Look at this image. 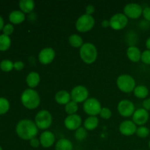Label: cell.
<instances>
[{"mask_svg":"<svg viewBox=\"0 0 150 150\" xmlns=\"http://www.w3.org/2000/svg\"><path fill=\"white\" fill-rule=\"evenodd\" d=\"M142 15L146 21H150V7H146L144 8Z\"/></svg>","mask_w":150,"mask_h":150,"instance_id":"cell-35","label":"cell"},{"mask_svg":"<svg viewBox=\"0 0 150 150\" xmlns=\"http://www.w3.org/2000/svg\"><path fill=\"white\" fill-rule=\"evenodd\" d=\"M95 7H94L92 4H89V5L86 6V14L92 16V14H93V13H95Z\"/></svg>","mask_w":150,"mask_h":150,"instance_id":"cell-38","label":"cell"},{"mask_svg":"<svg viewBox=\"0 0 150 150\" xmlns=\"http://www.w3.org/2000/svg\"><path fill=\"white\" fill-rule=\"evenodd\" d=\"M11 45L10 37L5 35H0V51H7Z\"/></svg>","mask_w":150,"mask_h":150,"instance_id":"cell-26","label":"cell"},{"mask_svg":"<svg viewBox=\"0 0 150 150\" xmlns=\"http://www.w3.org/2000/svg\"><path fill=\"white\" fill-rule=\"evenodd\" d=\"M80 57L83 62L90 64L95 62L98 57V51L95 45L90 42L84 43L80 48Z\"/></svg>","mask_w":150,"mask_h":150,"instance_id":"cell-3","label":"cell"},{"mask_svg":"<svg viewBox=\"0 0 150 150\" xmlns=\"http://www.w3.org/2000/svg\"><path fill=\"white\" fill-rule=\"evenodd\" d=\"M26 81L28 86L31 89L35 88L36 86H38L40 81V77L39 73H38L37 72H31V73H29L26 76Z\"/></svg>","mask_w":150,"mask_h":150,"instance_id":"cell-19","label":"cell"},{"mask_svg":"<svg viewBox=\"0 0 150 150\" xmlns=\"http://www.w3.org/2000/svg\"><path fill=\"white\" fill-rule=\"evenodd\" d=\"M149 129L145 126H140L136 130V135L140 138H146L149 135Z\"/></svg>","mask_w":150,"mask_h":150,"instance_id":"cell-31","label":"cell"},{"mask_svg":"<svg viewBox=\"0 0 150 150\" xmlns=\"http://www.w3.org/2000/svg\"><path fill=\"white\" fill-rule=\"evenodd\" d=\"M24 67V63L21 61H17L14 63V69L17 71H20Z\"/></svg>","mask_w":150,"mask_h":150,"instance_id":"cell-37","label":"cell"},{"mask_svg":"<svg viewBox=\"0 0 150 150\" xmlns=\"http://www.w3.org/2000/svg\"><path fill=\"white\" fill-rule=\"evenodd\" d=\"M9 20L13 24H19L25 20V14L21 10H14L10 13Z\"/></svg>","mask_w":150,"mask_h":150,"instance_id":"cell-20","label":"cell"},{"mask_svg":"<svg viewBox=\"0 0 150 150\" xmlns=\"http://www.w3.org/2000/svg\"><path fill=\"white\" fill-rule=\"evenodd\" d=\"M52 122V115L47 110H41L35 116V122L38 129L40 130H46L49 128Z\"/></svg>","mask_w":150,"mask_h":150,"instance_id":"cell-5","label":"cell"},{"mask_svg":"<svg viewBox=\"0 0 150 150\" xmlns=\"http://www.w3.org/2000/svg\"><path fill=\"white\" fill-rule=\"evenodd\" d=\"M117 110L123 117H129L133 115L135 112V105L133 102L128 100H122L119 103Z\"/></svg>","mask_w":150,"mask_h":150,"instance_id":"cell-9","label":"cell"},{"mask_svg":"<svg viewBox=\"0 0 150 150\" xmlns=\"http://www.w3.org/2000/svg\"><path fill=\"white\" fill-rule=\"evenodd\" d=\"M21 100L24 107L28 109H35L40 103V98L37 91L33 89L24 90L21 97Z\"/></svg>","mask_w":150,"mask_h":150,"instance_id":"cell-2","label":"cell"},{"mask_svg":"<svg viewBox=\"0 0 150 150\" xmlns=\"http://www.w3.org/2000/svg\"><path fill=\"white\" fill-rule=\"evenodd\" d=\"M55 150H73V144L67 139H61L57 142Z\"/></svg>","mask_w":150,"mask_h":150,"instance_id":"cell-23","label":"cell"},{"mask_svg":"<svg viewBox=\"0 0 150 150\" xmlns=\"http://www.w3.org/2000/svg\"><path fill=\"white\" fill-rule=\"evenodd\" d=\"M70 94L65 90L59 91L55 95L56 102L60 105H67L69 102H70Z\"/></svg>","mask_w":150,"mask_h":150,"instance_id":"cell-18","label":"cell"},{"mask_svg":"<svg viewBox=\"0 0 150 150\" xmlns=\"http://www.w3.org/2000/svg\"><path fill=\"white\" fill-rule=\"evenodd\" d=\"M0 150H2V148H1V146H0Z\"/></svg>","mask_w":150,"mask_h":150,"instance_id":"cell-44","label":"cell"},{"mask_svg":"<svg viewBox=\"0 0 150 150\" xmlns=\"http://www.w3.org/2000/svg\"><path fill=\"white\" fill-rule=\"evenodd\" d=\"M99 124V120L97 117H93V116H89V117L85 120L83 122L84 128L86 130H93L97 128Z\"/></svg>","mask_w":150,"mask_h":150,"instance_id":"cell-22","label":"cell"},{"mask_svg":"<svg viewBox=\"0 0 150 150\" xmlns=\"http://www.w3.org/2000/svg\"><path fill=\"white\" fill-rule=\"evenodd\" d=\"M69 43L74 48H81L83 44V39L81 36L76 34H73L68 38Z\"/></svg>","mask_w":150,"mask_h":150,"instance_id":"cell-25","label":"cell"},{"mask_svg":"<svg viewBox=\"0 0 150 150\" xmlns=\"http://www.w3.org/2000/svg\"><path fill=\"white\" fill-rule=\"evenodd\" d=\"M149 149H150V141H149Z\"/></svg>","mask_w":150,"mask_h":150,"instance_id":"cell-43","label":"cell"},{"mask_svg":"<svg viewBox=\"0 0 150 150\" xmlns=\"http://www.w3.org/2000/svg\"><path fill=\"white\" fill-rule=\"evenodd\" d=\"M141 60L144 64H150V50H146L142 53Z\"/></svg>","mask_w":150,"mask_h":150,"instance_id":"cell-33","label":"cell"},{"mask_svg":"<svg viewBox=\"0 0 150 150\" xmlns=\"http://www.w3.org/2000/svg\"><path fill=\"white\" fill-rule=\"evenodd\" d=\"M149 114L144 108H139L136 110L133 115V122L136 125L139 126H143L149 120Z\"/></svg>","mask_w":150,"mask_h":150,"instance_id":"cell-14","label":"cell"},{"mask_svg":"<svg viewBox=\"0 0 150 150\" xmlns=\"http://www.w3.org/2000/svg\"><path fill=\"white\" fill-rule=\"evenodd\" d=\"M64 126L70 130H76L81 127L82 123L81 117L78 114L68 115L64 120Z\"/></svg>","mask_w":150,"mask_h":150,"instance_id":"cell-13","label":"cell"},{"mask_svg":"<svg viewBox=\"0 0 150 150\" xmlns=\"http://www.w3.org/2000/svg\"><path fill=\"white\" fill-rule=\"evenodd\" d=\"M133 93L136 98L139 99H144L149 95V89L146 86L139 85V86H136L133 90Z\"/></svg>","mask_w":150,"mask_h":150,"instance_id":"cell-24","label":"cell"},{"mask_svg":"<svg viewBox=\"0 0 150 150\" xmlns=\"http://www.w3.org/2000/svg\"><path fill=\"white\" fill-rule=\"evenodd\" d=\"M101 25H102L103 27L104 28H107L110 26V22L108 21L105 20V21H103L102 23H101Z\"/></svg>","mask_w":150,"mask_h":150,"instance_id":"cell-40","label":"cell"},{"mask_svg":"<svg viewBox=\"0 0 150 150\" xmlns=\"http://www.w3.org/2000/svg\"><path fill=\"white\" fill-rule=\"evenodd\" d=\"M16 133L23 140H31L38 135V127L32 120H22L16 125Z\"/></svg>","mask_w":150,"mask_h":150,"instance_id":"cell-1","label":"cell"},{"mask_svg":"<svg viewBox=\"0 0 150 150\" xmlns=\"http://www.w3.org/2000/svg\"><path fill=\"white\" fill-rule=\"evenodd\" d=\"M40 144L42 147L49 148L55 142V136L52 132L45 130L40 135Z\"/></svg>","mask_w":150,"mask_h":150,"instance_id":"cell-16","label":"cell"},{"mask_svg":"<svg viewBox=\"0 0 150 150\" xmlns=\"http://www.w3.org/2000/svg\"><path fill=\"white\" fill-rule=\"evenodd\" d=\"M111 115H112V112H111V110L108 108H105V107L102 108L100 113V117L104 120H108V119L111 118Z\"/></svg>","mask_w":150,"mask_h":150,"instance_id":"cell-32","label":"cell"},{"mask_svg":"<svg viewBox=\"0 0 150 150\" xmlns=\"http://www.w3.org/2000/svg\"><path fill=\"white\" fill-rule=\"evenodd\" d=\"M0 68L4 72H10L14 68V63L8 59L2 60L0 63Z\"/></svg>","mask_w":150,"mask_h":150,"instance_id":"cell-28","label":"cell"},{"mask_svg":"<svg viewBox=\"0 0 150 150\" xmlns=\"http://www.w3.org/2000/svg\"><path fill=\"white\" fill-rule=\"evenodd\" d=\"M4 26V20H3L2 17L0 16V30L3 29Z\"/></svg>","mask_w":150,"mask_h":150,"instance_id":"cell-41","label":"cell"},{"mask_svg":"<svg viewBox=\"0 0 150 150\" xmlns=\"http://www.w3.org/2000/svg\"><path fill=\"white\" fill-rule=\"evenodd\" d=\"M143 13L142 7L136 3H130L125 6L124 14L127 16V18H130L131 19H137L140 18V16Z\"/></svg>","mask_w":150,"mask_h":150,"instance_id":"cell-11","label":"cell"},{"mask_svg":"<svg viewBox=\"0 0 150 150\" xmlns=\"http://www.w3.org/2000/svg\"><path fill=\"white\" fill-rule=\"evenodd\" d=\"M65 109L66 113L68 115H73V114H76V112L79 110V106H78V103H76L74 101H70L69 102L67 105H65Z\"/></svg>","mask_w":150,"mask_h":150,"instance_id":"cell-27","label":"cell"},{"mask_svg":"<svg viewBox=\"0 0 150 150\" xmlns=\"http://www.w3.org/2000/svg\"><path fill=\"white\" fill-rule=\"evenodd\" d=\"M146 47L147 48V50H150V38H149L147 40H146Z\"/></svg>","mask_w":150,"mask_h":150,"instance_id":"cell-42","label":"cell"},{"mask_svg":"<svg viewBox=\"0 0 150 150\" xmlns=\"http://www.w3.org/2000/svg\"><path fill=\"white\" fill-rule=\"evenodd\" d=\"M35 4L32 0H21L19 1V7L21 9V11L23 13H29L30 14L32 13L34 8H35Z\"/></svg>","mask_w":150,"mask_h":150,"instance_id":"cell-21","label":"cell"},{"mask_svg":"<svg viewBox=\"0 0 150 150\" xmlns=\"http://www.w3.org/2000/svg\"><path fill=\"white\" fill-rule=\"evenodd\" d=\"M143 108L147 111H150V98H147L143 101Z\"/></svg>","mask_w":150,"mask_h":150,"instance_id":"cell-39","label":"cell"},{"mask_svg":"<svg viewBox=\"0 0 150 150\" xmlns=\"http://www.w3.org/2000/svg\"><path fill=\"white\" fill-rule=\"evenodd\" d=\"M30 145L33 148H38L40 146V145L41 144L39 139H38L37 138H33V139L30 140Z\"/></svg>","mask_w":150,"mask_h":150,"instance_id":"cell-36","label":"cell"},{"mask_svg":"<svg viewBox=\"0 0 150 150\" xmlns=\"http://www.w3.org/2000/svg\"><path fill=\"white\" fill-rule=\"evenodd\" d=\"M70 96H71L72 100L76 102V103H84L88 99L89 92L85 86L79 85V86H75L72 89Z\"/></svg>","mask_w":150,"mask_h":150,"instance_id":"cell-8","label":"cell"},{"mask_svg":"<svg viewBox=\"0 0 150 150\" xmlns=\"http://www.w3.org/2000/svg\"><path fill=\"white\" fill-rule=\"evenodd\" d=\"M117 84L122 92L129 93L133 92L136 88V81L130 75L124 74L117 78Z\"/></svg>","mask_w":150,"mask_h":150,"instance_id":"cell-4","label":"cell"},{"mask_svg":"<svg viewBox=\"0 0 150 150\" xmlns=\"http://www.w3.org/2000/svg\"><path fill=\"white\" fill-rule=\"evenodd\" d=\"M110 26L114 30H121L127 26L128 18L122 13H117L111 18L109 21Z\"/></svg>","mask_w":150,"mask_h":150,"instance_id":"cell-10","label":"cell"},{"mask_svg":"<svg viewBox=\"0 0 150 150\" xmlns=\"http://www.w3.org/2000/svg\"><path fill=\"white\" fill-rule=\"evenodd\" d=\"M83 111L86 114L89 116L96 117L97 115L100 114L102 107H101L100 103L96 98H88L84 103L83 105Z\"/></svg>","mask_w":150,"mask_h":150,"instance_id":"cell-7","label":"cell"},{"mask_svg":"<svg viewBox=\"0 0 150 150\" xmlns=\"http://www.w3.org/2000/svg\"><path fill=\"white\" fill-rule=\"evenodd\" d=\"M95 23V19L92 16L83 14L76 21V28L80 32H89L94 27Z\"/></svg>","mask_w":150,"mask_h":150,"instance_id":"cell-6","label":"cell"},{"mask_svg":"<svg viewBox=\"0 0 150 150\" xmlns=\"http://www.w3.org/2000/svg\"><path fill=\"white\" fill-rule=\"evenodd\" d=\"M55 55V51L51 48H43L38 54V60L42 64L46 65L54 61Z\"/></svg>","mask_w":150,"mask_h":150,"instance_id":"cell-12","label":"cell"},{"mask_svg":"<svg viewBox=\"0 0 150 150\" xmlns=\"http://www.w3.org/2000/svg\"><path fill=\"white\" fill-rule=\"evenodd\" d=\"M2 30L3 32H4V35L9 36V35H11L13 32V31H14V27H13V24H11V23H7V24L4 25Z\"/></svg>","mask_w":150,"mask_h":150,"instance_id":"cell-34","label":"cell"},{"mask_svg":"<svg viewBox=\"0 0 150 150\" xmlns=\"http://www.w3.org/2000/svg\"><path fill=\"white\" fill-rule=\"evenodd\" d=\"M142 54L140 49L134 45H131L127 50V56L130 61L133 62H138L141 60Z\"/></svg>","mask_w":150,"mask_h":150,"instance_id":"cell-17","label":"cell"},{"mask_svg":"<svg viewBox=\"0 0 150 150\" xmlns=\"http://www.w3.org/2000/svg\"><path fill=\"white\" fill-rule=\"evenodd\" d=\"M137 127L136 125L130 120H125L121 122L120 125V131L125 136H130L136 133Z\"/></svg>","mask_w":150,"mask_h":150,"instance_id":"cell-15","label":"cell"},{"mask_svg":"<svg viewBox=\"0 0 150 150\" xmlns=\"http://www.w3.org/2000/svg\"><path fill=\"white\" fill-rule=\"evenodd\" d=\"M87 136V130L84 128V127H80L79 129L76 130L75 132V138L77 139L78 141H83Z\"/></svg>","mask_w":150,"mask_h":150,"instance_id":"cell-30","label":"cell"},{"mask_svg":"<svg viewBox=\"0 0 150 150\" xmlns=\"http://www.w3.org/2000/svg\"><path fill=\"white\" fill-rule=\"evenodd\" d=\"M10 109V103L4 98H0V115L4 114Z\"/></svg>","mask_w":150,"mask_h":150,"instance_id":"cell-29","label":"cell"}]
</instances>
